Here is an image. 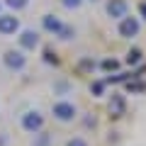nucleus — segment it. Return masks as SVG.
I'll return each mask as SVG.
<instances>
[{"label":"nucleus","mask_w":146,"mask_h":146,"mask_svg":"<svg viewBox=\"0 0 146 146\" xmlns=\"http://www.w3.org/2000/svg\"><path fill=\"white\" fill-rule=\"evenodd\" d=\"M66 146H88V141H85V139H80V136H73V139L68 141Z\"/></svg>","instance_id":"nucleus-16"},{"label":"nucleus","mask_w":146,"mask_h":146,"mask_svg":"<svg viewBox=\"0 0 146 146\" xmlns=\"http://www.w3.org/2000/svg\"><path fill=\"white\" fill-rule=\"evenodd\" d=\"M105 10H107V17L122 20V17H127V12H129V5H127V0H107Z\"/></svg>","instance_id":"nucleus-5"},{"label":"nucleus","mask_w":146,"mask_h":146,"mask_svg":"<svg viewBox=\"0 0 146 146\" xmlns=\"http://www.w3.org/2000/svg\"><path fill=\"white\" fill-rule=\"evenodd\" d=\"M90 90H93L95 95H102V90H105V80H98V83H93V85H90Z\"/></svg>","instance_id":"nucleus-14"},{"label":"nucleus","mask_w":146,"mask_h":146,"mask_svg":"<svg viewBox=\"0 0 146 146\" xmlns=\"http://www.w3.org/2000/svg\"><path fill=\"white\" fill-rule=\"evenodd\" d=\"M141 15H144V20H146V3L141 5Z\"/></svg>","instance_id":"nucleus-19"},{"label":"nucleus","mask_w":146,"mask_h":146,"mask_svg":"<svg viewBox=\"0 0 146 146\" xmlns=\"http://www.w3.org/2000/svg\"><path fill=\"white\" fill-rule=\"evenodd\" d=\"M44 58H46V63H58V58L54 56L51 51H46V54H44Z\"/></svg>","instance_id":"nucleus-18"},{"label":"nucleus","mask_w":146,"mask_h":146,"mask_svg":"<svg viewBox=\"0 0 146 146\" xmlns=\"http://www.w3.org/2000/svg\"><path fill=\"white\" fill-rule=\"evenodd\" d=\"M5 5L12 7V10H25L29 5V0H5Z\"/></svg>","instance_id":"nucleus-10"},{"label":"nucleus","mask_w":146,"mask_h":146,"mask_svg":"<svg viewBox=\"0 0 146 146\" xmlns=\"http://www.w3.org/2000/svg\"><path fill=\"white\" fill-rule=\"evenodd\" d=\"M3 63H5V68H10V71H22V68L27 66V56L20 49H7V51L3 54Z\"/></svg>","instance_id":"nucleus-3"},{"label":"nucleus","mask_w":146,"mask_h":146,"mask_svg":"<svg viewBox=\"0 0 146 146\" xmlns=\"http://www.w3.org/2000/svg\"><path fill=\"white\" fill-rule=\"evenodd\" d=\"M20 124H22V129L29 131V134H39V131L44 129V115L39 110H27L25 115H22Z\"/></svg>","instance_id":"nucleus-1"},{"label":"nucleus","mask_w":146,"mask_h":146,"mask_svg":"<svg viewBox=\"0 0 146 146\" xmlns=\"http://www.w3.org/2000/svg\"><path fill=\"white\" fill-rule=\"evenodd\" d=\"M117 66H119V63H117L115 58H105V61H102V68H105V71H115Z\"/></svg>","instance_id":"nucleus-13"},{"label":"nucleus","mask_w":146,"mask_h":146,"mask_svg":"<svg viewBox=\"0 0 146 146\" xmlns=\"http://www.w3.org/2000/svg\"><path fill=\"white\" fill-rule=\"evenodd\" d=\"M63 7H68V10H78L80 5H83V0H61Z\"/></svg>","instance_id":"nucleus-12"},{"label":"nucleus","mask_w":146,"mask_h":146,"mask_svg":"<svg viewBox=\"0 0 146 146\" xmlns=\"http://www.w3.org/2000/svg\"><path fill=\"white\" fill-rule=\"evenodd\" d=\"M20 32V17L15 15H0V34L3 36H10Z\"/></svg>","instance_id":"nucleus-6"},{"label":"nucleus","mask_w":146,"mask_h":146,"mask_svg":"<svg viewBox=\"0 0 146 146\" xmlns=\"http://www.w3.org/2000/svg\"><path fill=\"white\" fill-rule=\"evenodd\" d=\"M17 42H20L22 49H27V51H34V49L39 46V34H36L34 29H22L20 36H17Z\"/></svg>","instance_id":"nucleus-7"},{"label":"nucleus","mask_w":146,"mask_h":146,"mask_svg":"<svg viewBox=\"0 0 146 146\" xmlns=\"http://www.w3.org/2000/svg\"><path fill=\"white\" fill-rule=\"evenodd\" d=\"M124 98L122 95H112V100H110V115L112 117H122L124 115Z\"/></svg>","instance_id":"nucleus-9"},{"label":"nucleus","mask_w":146,"mask_h":146,"mask_svg":"<svg viewBox=\"0 0 146 146\" xmlns=\"http://www.w3.org/2000/svg\"><path fill=\"white\" fill-rule=\"evenodd\" d=\"M139 29H141V25H139V20L136 17H122L119 20V27H117V32H119V36H124V39H131V36H136L139 34Z\"/></svg>","instance_id":"nucleus-4"},{"label":"nucleus","mask_w":146,"mask_h":146,"mask_svg":"<svg viewBox=\"0 0 146 146\" xmlns=\"http://www.w3.org/2000/svg\"><path fill=\"white\" fill-rule=\"evenodd\" d=\"M42 25H44V29H46V32H51V34H56V36H58V32L63 29V22L58 20L56 15H44L42 17Z\"/></svg>","instance_id":"nucleus-8"},{"label":"nucleus","mask_w":146,"mask_h":146,"mask_svg":"<svg viewBox=\"0 0 146 146\" xmlns=\"http://www.w3.org/2000/svg\"><path fill=\"white\" fill-rule=\"evenodd\" d=\"M93 3H95V0H93Z\"/></svg>","instance_id":"nucleus-20"},{"label":"nucleus","mask_w":146,"mask_h":146,"mask_svg":"<svg viewBox=\"0 0 146 146\" xmlns=\"http://www.w3.org/2000/svg\"><path fill=\"white\" fill-rule=\"evenodd\" d=\"M127 88H129L131 93H139V90H144V83H134V85L129 83V85H127Z\"/></svg>","instance_id":"nucleus-17"},{"label":"nucleus","mask_w":146,"mask_h":146,"mask_svg":"<svg viewBox=\"0 0 146 146\" xmlns=\"http://www.w3.org/2000/svg\"><path fill=\"white\" fill-rule=\"evenodd\" d=\"M73 34H76V32H73V29H71V27H66V25H63V29H61V32H58V36H61V39H71V36H73Z\"/></svg>","instance_id":"nucleus-15"},{"label":"nucleus","mask_w":146,"mask_h":146,"mask_svg":"<svg viewBox=\"0 0 146 146\" xmlns=\"http://www.w3.org/2000/svg\"><path fill=\"white\" fill-rule=\"evenodd\" d=\"M51 115L56 117L58 122H73L76 117H78V107H76L73 102H68V100H58V102H54Z\"/></svg>","instance_id":"nucleus-2"},{"label":"nucleus","mask_w":146,"mask_h":146,"mask_svg":"<svg viewBox=\"0 0 146 146\" xmlns=\"http://www.w3.org/2000/svg\"><path fill=\"white\" fill-rule=\"evenodd\" d=\"M139 61H141V51H139V49H131L129 56H127V63H129V66H134V63H139Z\"/></svg>","instance_id":"nucleus-11"}]
</instances>
